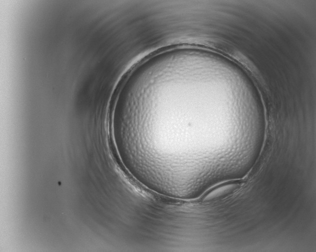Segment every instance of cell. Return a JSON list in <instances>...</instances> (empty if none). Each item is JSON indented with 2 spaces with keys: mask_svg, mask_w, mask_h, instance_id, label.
I'll use <instances>...</instances> for the list:
<instances>
[{
  "mask_svg": "<svg viewBox=\"0 0 316 252\" xmlns=\"http://www.w3.org/2000/svg\"><path fill=\"white\" fill-rule=\"evenodd\" d=\"M238 182L236 180H231L213 186L207 190L208 195L206 198L212 199L232 192L238 186Z\"/></svg>",
  "mask_w": 316,
  "mask_h": 252,
  "instance_id": "1",
  "label": "cell"
}]
</instances>
